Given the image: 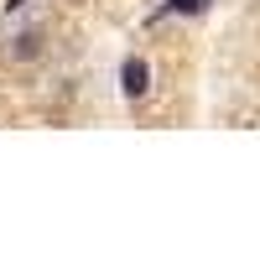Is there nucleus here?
Returning a JSON list of instances; mask_svg holds the SVG:
<instances>
[{"mask_svg":"<svg viewBox=\"0 0 260 260\" xmlns=\"http://www.w3.org/2000/svg\"><path fill=\"white\" fill-rule=\"evenodd\" d=\"M37 52H42V37L37 31H26V37L16 42V57H37Z\"/></svg>","mask_w":260,"mask_h":260,"instance_id":"2","label":"nucleus"},{"mask_svg":"<svg viewBox=\"0 0 260 260\" xmlns=\"http://www.w3.org/2000/svg\"><path fill=\"white\" fill-rule=\"evenodd\" d=\"M208 6V0H167V11H187V16H198Z\"/></svg>","mask_w":260,"mask_h":260,"instance_id":"3","label":"nucleus"},{"mask_svg":"<svg viewBox=\"0 0 260 260\" xmlns=\"http://www.w3.org/2000/svg\"><path fill=\"white\" fill-rule=\"evenodd\" d=\"M120 89H125V99H146V89H151V68H146V57H125V68H120Z\"/></svg>","mask_w":260,"mask_h":260,"instance_id":"1","label":"nucleus"}]
</instances>
